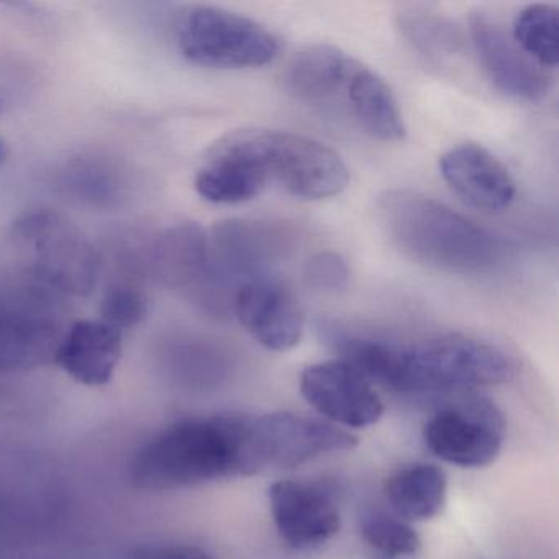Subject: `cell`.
<instances>
[{
	"label": "cell",
	"mask_w": 559,
	"mask_h": 559,
	"mask_svg": "<svg viewBox=\"0 0 559 559\" xmlns=\"http://www.w3.org/2000/svg\"><path fill=\"white\" fill-rule=\"evenodd\" d=\"M306 277L319 289H338L348 280V267L340 254L325 251L307 263Z\"/></svg>",
	"instance_id": "d4e9b609"
},
{
	"label": "cell",
	"mask_w": 559,
	"mask_h": 559,
	"mask_svg": "<svg viewBox=\"0 0 559 559\" xmlns=\"http://www.w3.org/2000/svg\"><path fill=\"white\" fill-rule=\"evenodd\" d=\"M404 37L428 57H451L463 50L460 28L441 15L430 12H411L399 19Z\"/></svg>",
	"instance_id": "44dd1931"
},
{
	"label": "cell",
	"mask_w": 559,
	"mask_h": 559,
	"mask_svg": "<svg viewBox=\"0 0 559 559\" xmlns=\"http://www.w3.org/2000/svg\"><path fill=\"white\" fill-rule=\"evenodd\" d=\"M251 165L270 182L304 201L342 194L349 171L342 156L319 140L270 129L230 132Z\"/></svg>",
	"instance_id": "277c9868"
},
{
	"label": "cell",
	"mask_w": 559,
	"mask_h": 559,
	"mask_svg": "<svg viewBox=\"0 0 559 559\" xmlns=\"http://www.w3.org/2000/svg\"><path fill=\"white\" fill-rule=\"evenodd\" d=\"M448 480L435 464L415 463L385 479L384 496L395 515L408 522L433 519L447 502Z\"/></svg>",
	"instance_id": "d6986e66"
},
{
	"label": "cell",
	"mask_w": 559,
	"mask_h": 559,
	"mask_svg": "<svg viewBox=\"0 0 559 559\" xmlns=\"http://www.w3.org/2000/svg\"><path fill=\"white\" fill-rule=\"evenodd\" d=\"M231 312L270 352H290L302 340L306 326L302 306L290 287L274 274L243 284L235 296Z\"/></svg>",
	"instance_id": "8fae6325"
},
{
	"label": "cell",
	"mask_w": 559,
	"mask_h": 559,
	"mask_svg": "<svg viewBox=\"0 0 559 559\" xmlns=\"http://www.w3.org/2000/svg\"><path fill=\"white\" fill-rule=\"evenodd\" d=\"M283 248L281 235L261 222H218L209 234L207 264L194 287L212 310L231 312L238 289L273 274L271 266Z\"/></svg>",
	"instance_id": "52a82bcc"
},
{
	"label": "cell",
	"mask_w": 559,
	"mask_h": 559,
	"mask_svg": "<svg viewBox=\"0 0 559 559\" xmlns=\"http://www.w3.org/2000/svg\"><path fill=\"white\" fill-rule=\"evenodd\" d=\"M44 304H0V368H21L53 356L60 325Z\"/></svg>",
	"instance_id": "e0dca14e"
},
{
	"label": "cell",
	"mask_w": 559,
	"mask_h": 559,
	"mask_svg": "<svg viewBox=\"0 0 559 559\" xmlns=\"http://www.w3.org/2000/svg\"><path fill=\"white\" fill-rule=\"evenodd\" d=\"M0 109H2V100H0Z\"/></svg>",
	"instance_id": "83f0119b"
},
{
	"label": "cell",
	"mask_w": 559,
	"mask_h": 559,
	"mask_svg": "<svg viewBox=\"0 0 559 559\" xmlns=\"http://www.w3.org/2000/svg\"><path fill=\"white\" fill-rule=\"evenodd\" d=\"M9 153H11L9 143L0 136V165H4V163L8 162Z\"/></svg>",
	"instance_id": "4316f807"
},
{
	"label": "cell",
	"mask_w": 559,
	"mask_h": 559,
	"mask_svg": "<svg viewBox=\"0 0 559 559\" xmlns=\"http://www.w3.org/2000/svg\"><path fill=\"white\" fill-rule=\"evenodd\" d=\"M515 374L512 359L490 343L463 333L399 343L389 389L399 392H456L502 384Z\"/></svg>",
	"instance_id": "3957f363"
},
{
	"label": "cell",
	"mask_w": 559,
	"mask_h": 559,
	"mask_svg": "<svg viewBox=\"0 0 559 559\" xmlns=\"http://www.w3.org/2000/svg\"><path fill=\"white\" fill-rule=\"evenodd\" d=\"M248 421L240 415H209L169 425L133 456V486L159 492L251 476Z\"/></svg>",
	"instance_id": "6da1fadb"
},
{
	"label": "cell",
	"mask_w": 559,
	"mask_h": 559,
	"mask_svg": "<svg viewBox=\"0 0 559 559\" xmlns=\"http://www.w3.org/2000/svg\"><path fill=\"white\" fill-rule=\"evenodd\" d=\"M440 173L460 198L483 211H503L515 199V181L509 169L477 143L448 150L441 155Z\"/></svg>",
	"instance_id": "9a60e30c"
},
{
	"label": "cell",
	"mask_w": 559,
	"mask_h": 559,
	"mask_svg": "<svg viewBox=\"0 0 559 559\" xmlns=\"http://www.w3.org/2000/svg\"><path fill=\"white\" fill-rule=\"evenodd\" d=\"M122 358V333L104 320H78L58 343L53 359L80 384H109Z\"/></svg>",
	"instance_id": "2e32d148"
},
{
	"label": "cell",
	"mask_w": 559,
	"mask_h": 559,
	"mask_svg": "<svg viewBox=\"0 0 559 559\" xmlns=\"http://www.w3.org/2000/svg\"><path fill=\"white\" fill-rule=\"evenodd\" d=\"M474 53L497 90L513 99L539 103L551 91L548 71L520 50L496 19L483 12L471 15Z\"/></svg>",
	"instance_id": "7c38bea8"
},
{
	"label": "cell",
	"mask_w": 559,
	"mask_h": 559,
	"mask_svg": "<svg viewBox=\"0 0 559 559\" xmlns=\"http://www.w3.org/2000/svg\"><path fill=\"white\" fill-rule=\"evenodd\" d=\"M267 497L277 533L296 551H312L338 535V507L320 487L302 480H277Z\"/></svg>",
	"instance_id": "4fadbf2b"
},
{
	"label": "cell",
	"mask_w": 559,
	"mask_h": 559,
	"mask_svg": "<svg viewBox=\"0 0 559 559\" xmlns=\"http://www.w3.org/2000/svg\"><path fill=\"white\" fill-rule=\"evenodd\" d=\"M333 100L345 104L353 120L379 142H401L407 132L389 84L356 58L346 61L329 103Z\"/></svg>",
	"instance_id": "5bb4252c"
},
{
	"label": "cell",
	"mask_w": 559,
	"mask_h": 559,
	"mask_svg": "<svg viewBox=\"0 0 559 559\" xmlns=\"http://www.w3.org/2000/svg\"><path fill=\"white\" fill-rule=\"evenodd\" d=\"M512 38L523 53L549 70L559 61V12L551 4H532L513 22Z\"/></svg>",
	"instance_id": "ffe728a7"
},
{
	"label": "cell",
	"mask_w": 559,
	"mask_h": 559,
	"mask_svg": "<svg viewBox=\"0 0 559 559\" xmlns=\"http://www.w3.org/2000/svg\"><path fill=\"white\" fill-rule=\"evenodd\" d=\"M300 394L332 425L359 430L378 424L384 415V404L371 382L342 359L304 369Z\"/></svg>",
	"instance_id": "30bf717a"
},
{
	"label": "cell",
	"mask_w": 559,
	"mask_h": 559,
	"mask_svg": "<svg viewBox=\"0 0 559 559\" xmlns=\"http://www.w3.org/2000/svg\"><path fill=\"white\" fill-rule=\"evenodd\" d=\"M186 60L215 70H247L276 60L281 41L260 22L211 5L186 9L176 25Z\"/></svg>",
	"instance_id": "5b68a950"
},
{
	"label": "cell",
	"mask_w": 559,
	"mask_h": 559,
	"mask_svg": "<svg viewBox=\"0 0 559 559\" xmlns=\"http://www.w3.org/2000/svg\"><path fill=\"white\" fill-rule=\"evenodd\" d=\"M506 430V418L493 402L480 395H464L428 418L424 443L444 463L474 469L496 461Z\"/></svg>",
	"instance_id": "ba28073f"
},
{
	"label": "cell",
	"mask_w": 559,
	"mask_h": 559,
	"mask_svg": "<svg viewBox=\"0 0 559 559\" xmlns=\"http://www.w3.org/2000/svg\"><path fill=\"white\" fill-rule=\"evenodd\" d=\"M68 186L91 202H109L117 194V181L112 173L91 162L74 163L68 169Z\"/></svg>",
	"instance_id": "cb8c5ba5"
},
{
	"label": "cell",
	"mask_w": 559,
	"mask_h": 559,
	"mask_svg": "<svg viewBox=\"0 0 559 559\" xmlns=\"http://www.w3.org/2000/svg\"><path fill=\"white\" fill-rule=\"evenodd\" d=\"M130 559H214V556L192 545H145L132 549Z\"/></svg>",
	"instance_id": "484cf974"
},
{
	"label": "cell",
	"mask_w": 559,
	"mask_h": 559,
	"mask_svg": "<svg viewBox=\"0 0 559 559\" xmlns=\"http://www.w3.org/2000/svg\"><path fill=\"white\" fill-rule=\"evenodd\" d=\"M359 440L326 420L290 412L250 417L248 453L253 474L267 467H297L326 453L355 450Z\"/></svg>",
	"instance_id": "9c48e42d"
},
{
	"label": "cell",
	"mask_w": 559,
	"mask_h": 559,
	"mask_svg": "<svg viewBox=\"0 0 559 559\" xmlns=\"http://www.w3.org/2000/svg\"><path fill=\"white\" fill-rule=\"evenodd\" d=\"M148 312V300L145 294L130 284L110 287L100 302L103 320L114 329H132L139 325Z\"/></svg>",
	"instance_id": "603a6c76"
},
{
	"label": "cell",
	"mask_w": 559,
	"mask_h": 559,
	"mask_svg": "<svg viewBox=\"0 0 559 559\" xmlns=\"http://www.w3.org/2000/svg\"><path fill=\"white\" fill-rule=\"evenodd\" d=\"M378 215L399 250L437 270L484 273L492 270L503 254L502 241L496 235L411 189H394L381 195Z\"/></svg>",
	"instance_id": "7a4b0ae2"
},
{
	"label": "cell",
	"mask_w": 559,
	"mask_h": 559,
	"mask_svg": "<svg viewBox=\"0 0 559 559\" xmlns=\"http://www.w3.org/2000/svg\"><path fill=\"white\" fill-rule=\"evenodd\" d=\"M14 238L45 286L76 297L87 296L96 286L100 266L96 248L64 215L53 211L25 214L15 222Z\"/></svg>",
	"instance_id": "8992f818"
},
{
	"label": "cell",
	"mask_w": 559,
	"mask_h": 559,
	"mask_svg": "<svg viewBox=\"0 0 559 559\" xmlns=\"http://www.w3.org/2000/svg\"><path fill=\"white\" fill-rule=\"evenodd\" d=\"M365 542L378 552L379 559H411L421 548L418 533L399 516L388 513H369L362 519Z\"/></svg>",
	"instance_id": "7402d4cb"
},
{
	"label": "cell",
	"mask_w": 559,
	"mask_h": 559,
	"mask_svg": "<svg viewBox=\"0 0 559 559\" xmlns=\"http://www.w3.org/2000/svg\"><path fill=\"white\" fill-rule=\"evenodd\" d=\"M207 251V230L198 222H178L150 240L146 267L163 286L194 287L204 274Z\"/></svg>",
	"instance_id": "ac0fdd59"
}]
</instances>
